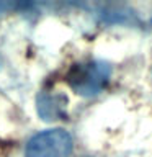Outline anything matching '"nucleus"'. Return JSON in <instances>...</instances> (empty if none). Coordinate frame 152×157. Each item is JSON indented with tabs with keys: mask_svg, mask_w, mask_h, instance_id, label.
<instances>
[{
	"mask_svg": "<svg viewBox=\"0 0 152 157\" xmlns=\"http://www.w3.org/2000/svg\"><path fill=\"white\" fill-rule=\"evenodd\" d=\"M111 77V67L103 61L80 62L70 67L67 74V82L75 93L82 97L98 95Z\"/></svg>",
	"mask_w": 152,
	"mask_h": 157,
	"instance_id": "f257e3e1",
	"label": "nucleus"
},
{
	"mask_svg": "<svg viewBox=\"0 0 152 157\" xmlns=\"http://www.w3.org/2000/svg\"><path fill=\"white\" fill-rule=\"evenodd\" d=\"M74 147L72 136L66 129H46L34 134L26 144V157H69Z\"/></svg>",
	"mask_w": 152,
	"mask_h": 157,
	"instance_id": "f03ea898",
	"label": "nucleus"
},
{
	"mask_svg": "<svg viewBox=\"0 0 152 157\" xmlns=\"http://www.w3.org/2000/svg\"><path fill=\"white\" fill-rule=\"evenodd\" d=\"M36 110L44 121L62 120L67 110V98L59 92H41L36 98Z\"/></svg>",
	"mask_w": 152,
	"mask_h": 157,
	"instance_id": "7ed1b4c3",
	"label": "nucleus"
}]
</instances>
